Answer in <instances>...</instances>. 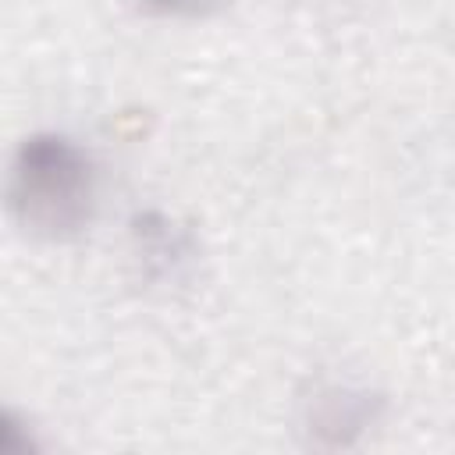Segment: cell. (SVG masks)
<instances>
[{"instance_id":"obj_1","label":"cell","mask_w":455,"mask_h":455,"mask_svg":"<svg viewBox=\"0 0 455 455\" xmlns=\"http://www.w3.org/2000/svg\"><path fill=\"white\" fill-rule=\"evenodd\" d=\"M7 206L36 238L64 242L82 235L96 213L92 156L60 132H36L21 139L11 156Z\"/></svg>"},{"instance_id":"obj_2","label":"cell","mask_w":455,"mask_h":455,"mask_svg":"<svg viewBox=\"0 0 455 455\" xmlns=\"http://www.w3.org/2000/svg\"><path fill=\"white\" fill-rule=\"evenodd\" d=\"M380 416V395L352 384H323L306 402V430L323 448H348Z\"/></svg>"},{"instance_id":"obj_3","label":"cell","mask_w":455,"mask_h":455,"mask_svg":"<svg viewBox=\"0 0 455 455\" xmlns=\"http://www.w3.org/2000/svg\"><path fill=\"white\" fill-rule=\"evenodd\" d=\"M135 252L153 281H181L196 259V242L185 228H178L167 213L146 210L132 220Z\"/></svg>"},{"instance_id":"obj_4","label":"cell","mask_w":455,"mask_h":455,"mask_svg":"<svg viewBox=\"0 0 455 455\" xmlns=\"http://www.w3.org/2000/svg\"><path fill=\"white\" fill-rule=\"evenodd\" d=\"M135 7L149 18H171V21H203L213 18L224 0H135Z\"/></svg>"}]
</instances>
